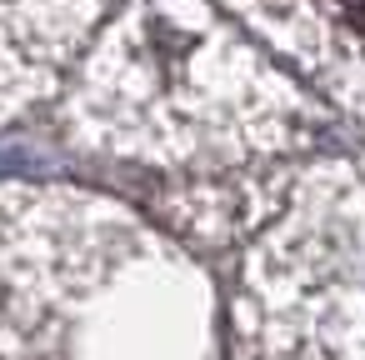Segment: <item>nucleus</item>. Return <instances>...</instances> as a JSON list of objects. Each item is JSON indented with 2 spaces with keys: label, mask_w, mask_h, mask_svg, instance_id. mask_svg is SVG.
Returning a JSON list of instances; mask_svg holds the SVG:
<instances>
[{
  "label": "nucleus",
  "mask_w": 365,
  "mask_h": 360,
  "mask_svg": "<svg viewBox=\"0 0 365 360\" xmlns=\"http://www.w3.org/2000/svg\"><path fill=\"white\" fill-rule=\"evenodd\" d=\"M0 360H200V275L110 200L0 185Z\"/></svg>",
  "instance_id": "obj_1"
},
{
  "label": "nucleus",
  "mask_w": 365,
  "mask_h": 360,
  "mask_svg": "<svg viewBox=\"0 0 365 360\" xmlns=\"http://www.w3.org/2000/svg\"><path fill=\"white\" fill-rule=\"evenodd\" d=\"M106 11L110 0H0V125L61 86Z\"/></svg>",
  "instance_id": "obj_2"
}]
</instances>
